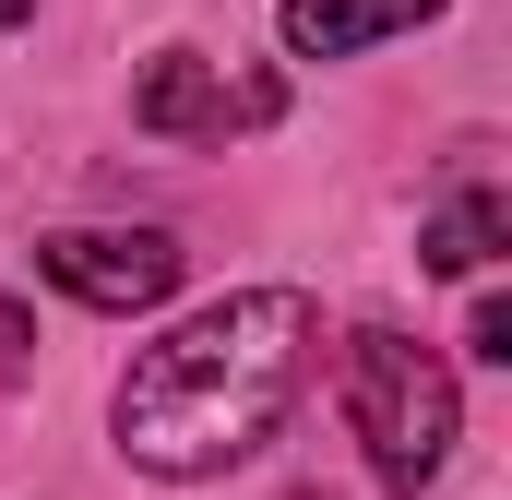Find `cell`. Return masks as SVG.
Returning a JSON list of instances; mask_svg holds the SVG:
<instances>
[{
	"instance_id": "ba28073f",
	"label": "cell",
	"mask_w": 512,
	"mask_h": 500,
	"mask_svg": "<svg viewBox=\"0 0 512 500\" xmlns=\"http://www.w3.org/2000/svg\"><path fill=\"white\" fill-rule=\"evenodd\" d=\"M24 346H36V322H24V310H12V298H0V381L24 370Z\"/></svg>"
},
{
	"instance_id": "9c48e42d",
	"label": "cell",
	"mask_w": 512,
	"mask_h": 500,
	"mask_svg": "<svg viewBox=\"0 0 512 500\" xmlns=\"http://www.w3.org/2000/svg\"><path fill=\"white\" fill-rule=\"evenodd\" d=\"M24 12H36V0H0V24H24Z\"/></svg>"
},
{
	"instance_id": "6da1fadb",
	"label": "cell",
	"mask_w": 512,
	"mask_h": 500,
	"mask_svg": "<svg viewBox=\"0 0 512 500\" xmlns=\"http://www.w3.org/2000/svg\"><path fill=\"white\" fill-rule=\"evenodd\" d=\"M310 334H322V310L298 286H239V298L191 310L179 334H155L120 370V453L179 489L251 465L310 381Z\"/></svg>"
},
{
	"instance_id": "7a4b0ae2",
	"label": "cell",
	"mask_w": 512,
	"mask_h": 500,
	"mask_svg": "<svg viewBox=\"0 0 512 500\" xmlns=\"http://www.w3.org/2000/svg\"><path fill=\"white\" fill-rule=\"evenodd\" d=\"M346 429H358V453H370L382 489H429L441 453H453V429H465V393H453V370L417 334L358 322L346 334Z\"/></svg>"
},
{
	"instance_id": "3957f363",
	"label": "cell",
	"mask_w": 512,
	"mask_h": 500,
	"mask_svg": "<svg viewBox=\"0 0 512 500\" xmlns=\"http://www.w3.org/2000/svg\"><path fill=\"white\" fill-rule=\"evenodd\" d=\"M36 274H48L60 298L131 322V310H155V298L179 286V239H167V227H72V239L36 250Z\"/></svg>"
},
{
	"instance_id": "277c9868",
	"label": "cell",
	"mask_w": 512,
	"mask_h": 500,
	"mask_svg": "<svg viewBox=\"0 0 512 500\" xmlns=\"http://www.w3.org/2000/svg\"><path fill=\"white\" fill-rule=\"evenodd\" d=\"M441 0H274V24H286V48L298 60H358V48H382L405 24H429Z\"/></svg>"
},
{
	"instance_id": "52a82bcc",
	"label": "cell",
	"mask_w": 512,
	"mask_h": 500,
	"mask_svg": "<svg viewBox=\"0 0 512 500\" xmlns=\"http://www.w3.org/2000/svg\"><path fill=\"white\" fill-rule=\"evenodd\" d=\"M477 358H512V298H477V334H465Z\"/></svg>"
},
{
	"instance_id": "5b68a950",
	"label": "cell",
	"mask_w": 512,
	"mask_h": 500,
	"mask_svg": "<svg viewBox=\"0 0 512 500\" xmlns=\"http://www.w3.org/2000/svg\"><path fill=\"white\" fill-rule=\"evenodd\" d=\"M131 120L155 131V143H227V120H239V108H227V84H215L191 48H167V60L131 84Z\"/></svg>"
},
{
	"instance_id": "8992f818",
	"label": "cell",
	"mask_w": 512,
	"mask_h": 500,
	"mask_svg": "<svg viewBox=\"0 0 512 500\" xmlns=\"http://www.w3.org/2000/svg\"><path fill=\"white\" fill-rule=\"evenodd\" d=\"M501 239H512V203H501V191H453V203L417 227V262H429V274H489Z\"/></svg>"
}]
</instances>
